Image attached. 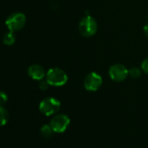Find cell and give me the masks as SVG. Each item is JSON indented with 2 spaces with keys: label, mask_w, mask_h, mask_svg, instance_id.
Wrapping results in <instances>:
<instances>
[{
  "label": "cell",
  "mask_w": 148,
  "mask_h": 148,
  "mask_svg": "<svg viewBox=\"0 0 148 148\" xmlns=\"http://www.w3.org/2000/svg\"><path fill=\"white\" fill-rule=\"evenodd\" d=\"M45 77L46 81L49 83L50 86H62L65 85L68 80V76L66 72L58 67L50 69L46 72Z\"/></svg>",
  "instance_id": "1"
},
{
  "label": "cell",
  "mask_w": 148,
  "mask_h": 148,
  "mask_svg": "<svg viewBox=\"0 0 148 148\" xmlns=\"http://www.w3.org/2000/svg\"><path fill=\"white\" fill-rule=\"evenodd\" d=\"M79 31L86 38L92 37L98 31V24L92 16H85L79 22Z\"/></svg>",
  "instance_id": "2"
},
{
  "label": "cell",
  "mask_w": 148,
  "mask_h": 148,
  "mask_svg": "<svg viewBox=\"0 0 148 148\" xmlns=\"http://www.w3.org/2000/svg\"><path fill=\"white\" fill-rule=\"evenodd\" d=\"M61 104L59 100L55 98L49 97L43 99L39 104V111L45 116H51L56 114L60 109Z\"/></svg>",
  "instance_id": "3"
},
{
  "label": "cell",
  "mask_w": 148,
  "mask_h": 148,
  "mask_svg": "<svg viewBox=\"0 0 148 148\" xmlns=\"http://www.w3.org/2000/svg\"><path fill=\"white\" fill-rule=\"evenodd\" d=\"M25 23L26 17L22 12H15L11 14L5 21L7 28L10 32H18L21 29H23L24 26L25 25Z\"/></svg>",
  "instance_id": "4"
},
{
  "label": "cell",
  "mask_w": 148,
  "mask_h": 148,
  "mask_svg": "<svg viewBox=\"0 0 148 148\" xmlns=\"http://www.w3.org/2000/svg\"><path fill=\"white\" fill-rule=\"evenodd\" d=\"M70 122H71L70 119L67 115L58 114V115H55L51 119L50 125H51V128L53 129L54 132L62 133L67 130V128L69 127Z\"/></svg>",
  "instance_id": "5"
},
{
  "label": "cell",
  "mask_w": 148,
  "mask_h": 148,
  "mask_svg": "<svg viewBox=\"0 0 148 148\" xmlns=\"http://www.w3.org/2000/svg\"><path fill=\"white\" fill-rule=\"evenodd\" d=\"M109 76L111 79L116 82L125 80L129 75V70L122 64H115L109 69Z\"/></svg>",
  "instance_id": "6"
},
{
  "label": "cell",
  "mask_w": 148,
  "mask_h": 148,
  "mask_svg": "<svg viewBox=\"0 0 148 148\" xmlns=\"http://www.w3.org/2000/svg\"><path fill=\"white\" fill-rule=\"evenodd\" d=\"M103 83V79L99 74L97 72H91L86 77L84 81L85 88L89 92H96L98 91Z\"/></svg>",
  "instance_id": "7"
},
{
  "label": "cell",
  "mask_w": 148,
  "mask_h": 148,
  "mask_svg": "<svg viewBox=\"0 0 148 148\" xmlns=\"http://www.w3.org/2000/svg\"><path fill=\"white\" fill-rule=\"evenodd\" d=\"M28 75L34 80H42L46 76V73L43 66L35 64L28 68Z\"/></svg>",
  "instance_id": "8"
},
{
  "label": "cell",
  "mask_w": 148,
  "mask_h": 148,
  "mask_svg": "<svg viewBox=\"0 0 148 148\" xmlns=\"http://www.w3.org/2000/svg\"><path fill=\"white\" fill-rule=\"evenodd\" d=\"M9 119V113L7 110L3 106V105H0V127L4 126L7 124Z\"/></svg>",
  "instance_id": "9"
},
{
  "label": "cell",
  "mask_w": 148,
  "mask_h": 148,
  "mask_svg": "<svg viewBox=\"0 0 148 148\" xmlns=\"http://www.w3.org/2000/svg\"><path fill=\"white\" fill-rule=\"evenodd\" d=\"M54 133L53 129L51 128V125H44L41 128H40V134L42 135V137L45 138H50L52 137Z\"/></svg>",
  "instance_id": "10"
},
{
  "label": "cell",
  "mask_w": 148,
  "mask_h": 148,
  "mask_svg": "<svg viewBox=\"0 0 148 148\" xmlns=\"http://www.w3.org/2000/svg\"><path fill=\"white\" fill-rule=\"evenodd\" d=\"M15 41H16V37H15L14 32H9L8 33H6L4 36L3 42L6 45H12L15 43Z\"/></svg>",
  "instance_id": "11"
},
{
  "label": "cell",
  "mask_w": 148,
  "mask_h": 148,
  "mask_svg": "<svg viewBox=\"0 0 148 148\" xmlns=\"http://www.w3.org/2000/svg\"><path fill=\"white\" fill-rule=\"evenodd\" d=\"M141 75V71L138 67H133L129 70V76L132 79H138Z\"/></svg>",
  "instance_id": "12"
},
{
  "label": "cell",
  "mask_w": 148,
  "mask_h": 148,
  "mask_svg": "<svg viewBox=\"0 0 148 148\" xmlns=\"http://www.w3.org/2000/svg\"><path fill=\"white\" fill-rule=\"evenodd\" d=\"M8 100V96L5 92H0V105H5Z\"/></svg>",
  "instance_id": "13"
},
{
  "label": "cell",
  "mask_w": 148,
  "mask_h": 148,
  "mask_svg": "<svg viewBox=\"0 0 148 148\" xmlns=\"http://www.w3.org/2000/svg\"><path fill=\"white\" fill-rule=\"evenodd\" d=\"M141 70L145 73L148 74V58L143 60V62L141 64Z\"/></svg>",
  "instance_id": "14"
},
{
  "label": "cell",
  "mask_w": 148,
  "mask_h": 148,
  "mask_svg": "<svg viewBox=\"0 0 148 148\" xmlns=\"http://www.w3.org/2000/svg\"><path fill=\"white\" fill-rule=\"evenodd\" d=\"M49 86H50L49 83L45 80V81H41V82L39 83V85H38V87H39L40 90L45 91V90H47V89H48Z\"/></svg>",
  "instance_id": "15"
},
{
  "label": "cell",
  "mask_w": 148,
  "mask_h": 148,
  "mask_svg": "<svg viewBox=\"0 0 148 148\" xmlns=\"http://www.w3.org/2000/svg\"><path fill=\"white\" fill-rule=\"evenodd\" d=\"M144 33H145V37L148 38V23L147 24H145V25L144 26Z\"/></svg>",
  "instance_id": "16"
}]
</instances>
